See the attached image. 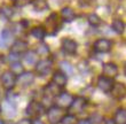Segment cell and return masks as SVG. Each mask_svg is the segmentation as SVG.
Returning <instances> with one entry per match:
<instances>
[{"mask_svg": "<svg viewBox=\"0 0 126 124\" xmlns=\"http://www.w3.org/2000/svg\"><path fill=\"white\" fill-rule=\"evenodd\" d=\"M9 70L13 72L14 75H16V76H18V75H21L24 70V66L22 63H21L20 61L18 62H15V63H12L9 64Z\"/></svg>", "mask_w": 126, "mask_h": 124, "instance_id": "d4e9b609", "label": "cell"}, {"mask_svg": "<svg viewBox=\"0 0 126 124\" xmlns=\"http://www.w3.org/2000/svg\"><path fill=\"white\" fill-rule=\"evenodd\" d=\"M102 72H103V76H106V77H108V78H113L118 74V67H117L115 63L108 62V63L103 64Z\"/></svg>", "mask_w": 126, "mask_h": 124, "instance_id": "9a60e30c", "label": "cell"}, {"mask_svg": "<svg viewBox=\"0 0 126 124\" xmlns=\"http://www.w3.org/2000/svg\"><path fill=\"white\" fill-rule=\"evenodd\" d=\"M25 114L29 116V118H39L44 114H46V110L44 108V105L40 101L31 100L25 107Z\"/></svg>", "mask_w": 126, "mask_h": 124, "instance_id": "6da1fadb", "label": "cell"}, {"mask_svg": "<svg viewBox=\"0 0 126 124\" xmlns=\"http://www.w3.org/2000/svg\"><path fill=\"white\" fill-rule=\"evenodd\" d=\"M36 81V75L32 71H23L21 75L16 76V86H21L25 89L32 85Z\"/></svg>", "mask_w": 126, "mask_h": 124, "instance_id": "8992f818", "label": "cell"}, {"mask_svg": "<svg viewBox=\"0 0 126 124\" xmlns=\"http://www.w3.org/2000/svg\"><path fill=\"white\" fill-rule=\"evenodd\" d=\"M21 55H17V54L15 53H12V52H9V54H8V57H7V61L9 62V64L12 63H15V62H18L21 59Z\"/></svg>", "mask_w": 126, "mask_h": 124, "instance_id": "f546056e", "label": "cell"}, {"mask_svg": "<svg viewBox=\"0 0 126 124\" xmlns=\"http://www.w3.org/2000/svg\"><path fill=\"white\" fill-rule=\"evenodd\" d=\"M15 124H32V120L29 117H24V118H21L18 122H16Z\"/></svg>", "mask_w": 126, "mask_h": 124, "instance_id": "4dcf8cb0", "label": "cell"}, {"mask_svg": "<svg viewBox=\"0 0 126 124\" xmlns=\"http://www.w3.org/2000/svg\"><path fill=\"white\" fill-rule=\"evenodd\" d=\"M113 81L112 78H108L106 76H100L97 79V87L104 93H110L113 87Z\"/></svg>", "mask_w": 126, "mask_h": 124, "instance_id": "30bf717a", "label": "cell"}, {"mask_svg": "<svg viewBox=\"0 0 126 124\" xmlns=\"http://www.w3.org/2000/svg\"><path fill=\"white\" fill-rule=\"evenodd\" d=\"M111 46L112 44L109 39H106V38H100L94 43V51L97 52V53H108L110 50H111Z\"/></svg>", "mask_w": 126, "mask_h": 124, "instance_id": "9c48e42d", "label": "cell"}, {"mask_svg": "<svg viewBox=\"0 0 126 124\" xmlns=\"http://www.w3.org/2000/svg\"><path fill=\"white\" fill-rule=\"evenodd\" d=\"M124 74H125V76H126V62L124 63Z\"/></svg>", "mask_w": 126, "mask_h": 124, "instance_id": "e575fe53", "label": "cell"}, {"mask_svg": "<svg viewBox=\"0 0 126 124\" xmlns=\"http://www.w3.org/2000/svg\"><path fill=\"white\" fill-rule=\"evenodd\" d=\"M0 115H1V110H0Z\"/></svg>", "mask_w": 126, "mask_h": 124, "instance_id": "8d00e7d4", "label": "cell"}, {"mask_svg": "<svg viewBox=\"0 0 126 124\" xmlns=\"http://www.w3.org/2000/svg\"><path fill=\"white\" fill-rule=\"evenodd\" d=\"M111 29H112L116 34H123L125 30V24L123 21L120 20H113V22L111 23Z\"/></svg>", "mask_w": 126, "mask_h": 124, "instance_id": "cb8c5ba5", "label": "cell"}, {"mask_svg": "<svg viewBox=\"0 0 126 124\" xmlns=\"http://www.w3.org/2000/svg\"><path fill=\"white\" fill-rule=\"evenodd\" d=\"M28 51H29V44L25 40H22V39L15 40L10 46V52L17 54V55H23Z\"/></svg>", "mask_w": 126, "mask_h": 124, "instance_id": "ba28073f", "label": "cell"}, {"mask_svg": "<svg viewBox=\"0 0 126 124\" xmlns=\"http://www.w3.org/2000/svg\"><path fill=\"white\" fill-rule=\"evenodd\" d=\"M59 67H60V71H62L66 76H71L73 74V67L68 61H61L59 63Z\"/></svg>", "mask_w": 126, "mask_h": 124, "instance_id": "603a6c76", "label": "cell"}, {"mask_svg": "<svg viewBox=\"0 0 126 124\" xmlns=\"http://www.w3.org/2000/svg\"><path fill=\"white\" fill-rule=\"evenodd\" d=\"M0 110H1V115H3L8 120L13 118L16 116L17 113V107H16V101H12L8 99H3L0 102Z\"/></svg>", "mask_w": 126, "mask_h": 124, "instance_id": "7a4b0ae2", "label": "cell"}, {"mask_svg": "<svg viewBox=\"0 0 126 124\" xmlns=\"http://www.w3.org/2000/svg\"><path fill=\"white\" fill-rule=\"evenodd\" d=\"M0 124H6V122L3 121L2 118H0Z\"/></svg>", "mask_w": 126, "mask_h": 124, "instance_id": "d590c367", "label": "cell"}, {"mask_svg": "<svg viewBox=\"0 0 126 124\" xmlns=\"http://www.w3.org/2000/svg\"><path fill=\"white\" fill-rule=\"evenodd\" d=\"M60 93H61V87H59L56 84H54L52 81L48 84H46V86L44 87V97L45 98L55 99Z\"/></svg>", "mask_w": 126, "mask_h": 124, "instance_id": "8fae6325", "label": "cell"}, {"mask_svg": "<svg viewBox=\"0 0 126 124\" xmlns=\"http://www.w3.org/2000/svg\"><path fill=\"white\" fill-rule=\"evenodd\" d=\"M14 34L9 29H3L0 34V45L1 47L9 46L10 43H14Z\"/></svg>", "mask_w": 126, "mask_h": 124, "instance_id": "5bb4252c", "label": "cell"}, {"mask_svg": "<svg viewBox=\"0 0 126 124\" xmlns=\"http://www.w3.org/2000/svg\"><path fill=\"white\" fill-rule=\"evenodd\" d=\"M31 3H32L33 9L36 10V12H39V13L48 9V2H47V0H33Z\"/></svg>", "mask_w": 126, "mask_h": 124, "instance_id": "7402d4cb", "label": "cell"}, {"mask_svg": "<svg viewBox=\"0 0 126 124\" xmlns=\"http://www.w3.org/2000/svg\"><path fill=\"white\" fill-rule=\"evenodd\" d=\"M38 54L36 53V51H31L29 50L28 52L23 54V61L25 64H29V66H34V64L38 62Z\"/></svg>", "mask_w": 126, "mask_h": 124, "instance_id": "e0dca14e", "label": "cell"}, {"mask_svg": "<svg viewBox=\"0 0 126 124\" xmlns=\"http://www.w3.org/2000/svg\"><path fill=\"white\" fill-rule=\"evenodd\" d=\"M1 85L6 91H12L16 86V75H14L9 69H7L0 75Z\"/></svg>", "mask_w": 126, "mask_h": 124, "instance_id": "277c9868", "label": "cell"}, {"mask_svg": "<svg viewBox=\"0 0 126 124\" xmlns=\"http://www.w3.org/2000/svg\"><path fill=\"white\" fill-rule=\"evenodd\" d=\"M88 23L93 28H97L101 25L102 20H101V17H100L97 14H90V15H88Z\"/></svg>", "mask_w": 126, "mask_h": 124, "instance_id": "4316f807", "label": "cell"}, {"mask_svg": "<svg viewBox=\"0 0 126 124\" xmlns=\"http://www.w3.org/2000/svg\"><path fill=\"white\" fill-rule=\"evenodd\" d=\"M0 14H1L5 18L9 20V18H12V17H13V15H14V9L10 6L3 5V6L0 7Z\"/></svg>", "mask_w": 126, "mask_h": 124, "instance_id": "484cf974", "label": "cell"}, {"mask_svg": "<svg viewBox=\"0 0 126 124\" xmlns=\"http://www.w3.org/2000/svg\"><path fill=\"white\" fill-rule=\"evenodd\" d=\"M77 118L76 115L73 114H65L63 116L62 121H61V124H76Z\"/></svg>", "mask_w": 126, "mask_h": 124, "instance_id": "f1b7e54d", "label": "cell"}, {"mask_svg": "<svg viewBox=\"0 0 126 124\" xmlns=\"http://www.w3.org/2000/svg\"><path fill=\"white\" fill-rule=\"evenodd\" d=\"M73 101V97L68 92H61L55 99H54V104L57 107L62 108V109H69Z\"/></svg>", "mask_w": 126, "mask_h": 124, "instance_id": "52a82bcc", "label": "cell"}, {"mask_svg": "<svg viewBox=\"0 0 126 124\" xmlns=\"http://www.w3.org/2000/svg\"><path fill=\"white\" fill-rule=\"evenodd\" d=\"M113 124H126V109L118 108L113 116Z\"/></svg>", "mask_w": 126, "mask_h": 124, "instance_id": "d6986e66", "label": "cell"}, {"mask_svg": "<svg viewBox=\"0 0 126 124\" xmlns=\"http://www.w3.org/2000/svg\"><path fill=\"white\" fill-rule=\"evenodd\" d=\"M52 82H53L54 84H56L59 87H64L66 85V82H68V76L66 75H64L62 72V71L60 70H56L54 71L53 76H52Z\"/></svg>", "mask_w": 126, "mask_h": 124, "instance_id": "2e32d148", "label": "cell"}, {"mask_svg": "<svg viewBox=\"0 0 126 124\" xmlns=\"http://www.w3.org/2000/svg\"><path fill=\"white\" fill-rule=\"evenodd\" d=\"M76 124H92L90 118H84V120H79Z\"/></svg>", "mask_w": 126, "mask_h": 124, "instance_id": "d6a6232c", "label": "cell"}, {"mask_svg": "<svg viewBox=\"0 0 126 124\" xmlns=\"http://www.w3.org/2000/svg\"><path fill=\"white\" fill-rule=\"evenodd\" d=\"M61 46H62V51L64 53L69 54V55H73V54L77 52V43L73 39L71 38H63L62 39V44H61Z\"/></svg>", "mask_w": 126, "mask_h": 124, "instance_id": "7c38bea8", "label": "cell"}, {"mask_svg": "<svg viewBox=\"0 0 126 124\" xmlns=\"http://www.w3.org/2000/svg\"><path fill=\"white\" fill-rule=\"evenodd\" d=\"M64 115H65L64 109L57 107L55 105L50 106V107L46 110L47 121H48L49 124H60Z\"/></svg>", "mask_w": 126, "mask_h": 124, "instance_id": "3957f363", "label": "cell"}, {"mask_svg": "<svg viewBox=\"0 0 126 124\" xmlns=\"http://www.w3.org/2000/svg\"><path fill=\"white\" fill-rule=\"evenodd\" d=\"M86 106V99L83 97H76L73 98V101L71 106L69 107V110L72 113L73 115L78 114L84 109V107Z\"/></svg>", "mask_w": 126, "mask_h": 124, "instance_id": "4fadbf2b", "label": "cell"}, {"mask_svg": "<svg viewBox=\"0 0 126 124\" xmlns=\"http://www.w3.org/2000/svg\"><path fill=\"white\" fill-rule=\"evenodd\" d=\"M36 53L38 54V56H46L47 54L49 53V47H48V45H46V44L41 43L37 46Z\"/></svg>", "mask_w": 126, "mask_h": 124, "instance_id": "83f0119b", "label": "cell"}, {"mask_svg": "<svg viewBox=\"0 0 126 124\" xmlns=\"http://www.w3.org/2000/svg\"><path fill=\"white\" fill-rule=\"evenodd\" d=\"M32 124H45V122H43L41 117H39V118H32Z\"/></svg>", "mask_w": 126, "mask_h": 124, "instance_id": "836d02e7", "label": "cell"}, {"mask_svg": "<svg viewBox=\"0 0 126 124\" xmlns=\"http://www.w3.org/2000/svg\"><path fill=\"white\" fill-rule=\"evenodd\" d=\"M52 67H53V61L50 59H48V57L41 59V60H38V62L34 64V72L40 77H44L47 74H49V71L52 70Z\"/></svg>", "mask_w": 126, "mask_h": 124, "instance_id": "5b68a950", "label": "cell"}, {"mask_svg": "<svg viewBox=\"0 0 126 124\" xmlns=\"http://www.w3.org/2000/svg\"><path fill=\"white\" fill-rule=\"evenodd\" d=\"M110 93L116 99H122V98L125 97V94H126V87L124 86L123 84L116 83V84H113V87Z\"/></svg>", "mask_w": 126, "mask_h": 124, "instance_id": "ac0fdd59", "label": "cell"}, {"mask_svg": "<svg viewBox=\"0 0 126 124\" xmlns=\"http://www.w3.org/2000/svg\"><path fill=\"white\" fill-rule=\"evenodd\" d=\"M31 35L38 40H44V38L46 37V29L44 27H34L31 30Z\"/></svg>", "mask_w": 126, "mask_h": 124, "instance_id": "44dd1931", "label": "cell"}, {"mask_svg": "<svg viewBox=\"0 0 126 124\" xmlns=\"http://www.w3.org/2000/svg\"><path fill=\"white\" fill-rule=\"evenodd\" d=\"M15 6H24L25 3H28V0H12Z\"/></svg>", "mask_w": 126, "mask_h": 124, "instance_id": "1f68e13d", "label": "cell"}, {"mask_svg": "<svg viewBox=\"0 0 126 124\" xmlns=\"http://www.w3.org/2000/svg\"><path fill=\"white\" fill-rule=\"evenodd\" d=\"M61 17H62V20L64 21V22H72V21L75 20V17H76V14H75L72 8L64 7V8H62V10H61Z\"/></svg>", "mask_w": 126, "mask_h": 124, "instance_id": "ffe728a7", "label": "cell"}]
</instances>
